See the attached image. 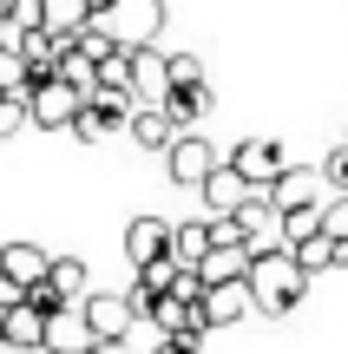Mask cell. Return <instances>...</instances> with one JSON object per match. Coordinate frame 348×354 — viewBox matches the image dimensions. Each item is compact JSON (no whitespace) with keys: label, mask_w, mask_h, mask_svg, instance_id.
I'll return each instance as SVG.
<instances>
[{"label":"cell","mask_w":348,"mask_h":354,"mask_svg":"<svg viewBox=\"0 0 348 354\" xmlns=\"http://www.w3.org/2000/svg\"><path fill=\"white\" fill-rule=\"evenodd\" d=\"M0 92H13V99L33 92V66H26L20 46H0Z\"/></svg>","instance_id":"cell-23"},{"label":"cell","mask_w":348,"mask_h":354,"mask_svg":"<svg viewBox=\"0 0 348 354\" xmlns=\"http://www.w3.org/2000/svg\"><path fill=\"white\" fill-rule=\"evenodd\" d=\"M46 354H53V348H46Z\"/></svg>","instance_id":"cell-36"},{"label":"cell","mask_w":348,"mask_h":354,"mask_svg":"<svg viewBox=\"0 0 348 354\" xmlns=\"http://www.w3.org/2000/svg\"><path fill=\"white\" fill-rule=\"evenodd\" d=\"M217 165H223V158H217V145H210V138H197V131H178V145L165 151V171H171V184H178V190H204Z\"/></svg>","instance_id":"cell-3"},{"label":"cell","mask_w":348,"mask_h":354,"mask_svg":"<svg viewBox=\"0 0 348 354\" xmlns=\"http://www.w3.org/2000/svg\"><path fill=\"white\" fill-rule=\"evenodd\" d=\"M171 230H178V223H165V216H131V223H125V256H131V269L171 256Z\"/></svg>","instance_id":"cell-14"},{"label":"cell","mask_w":348,"mask_h":354,"mask_svg":"<svg viewBox=\"0 0 348 354\" xmlns=\"http://www.w3.org/2000/svg\"><path fill=\"white\" fill-rule=\"evenodd\" d=\"M26 105H33V125H39V131H73V118H79V105H86V92L66 86V79L53 73V79H39V86L26 92Z\"/></svg>","instance_id":"cell-4"},{"label":"cell","mask_w":348,"mask_h":354,"mask_svg":"<svg viewBox=\"0 0 348 354\" xmlns=\"http://www.w3.org/2000/svg\"><path fill=\"white\" fill-rule=\"evenodd\" d=\"M322 230V203H302V210H283V243H302Z\"/></svg>","instance_id":"cell-26"},{"label":"cell","mask_w":348,"mask_h":354,"mask_svg":"<svg viewBox=\"0 0 348 354\" xmlns=\"http://www.w3.org/2000/svg\"><path fill=\"white\" fill-rule=\"evenodd\" d=\"M165 92H171V53L131 46V99H138V105H158Z\"/></svg>","instance_id":"cell-9"},{"label":"cell","mask_w":348,"mask_h":354,"mask_svg":"<svg viewBox=\"0 0 348 354\" xmlns=\"http://www.w3.org/2000/svg\"><path fill=\"white\" fill-rule=\"evenodd\" d=\"M46 348L53 354H92L99 348V335H92V322H86V308H59V315H46Z\"/></svg>","instance_id":"cell-13"},{"label":"cell","mask_w":348,"mask_h":354,"mask_svg":"<svg viewBox=\"0 0 348 354\" xmlns=\"http://www.w3.org/2000/svg\"><path fill=\"white\" fill-rule=\"evenodd\" d=\"M158 105H165V112H171V118H178V125H184V131H191V125H197V118H204V112H210V86H171V92H165V99H158Z\"/></svg>","instance_id":"cell-20"},{"label":"cell","mask_w":348,"mask_h":354,"mask_svg":"<svg viewBox=\"0 0 348 354\" xmlns=\"http://www.w3.org/2000/svg\"><path fill=\"white\" fill-rule=\"evenodd\" d=\"M309 269L296 263V250L289 243H270V250H257V263H250V295H257V315H289V308L309 295Z\"/></svg>","instance_id":"cell-1"},{"label":"cell","mask_w":348,"mask_h":354,"mask_svg":"<svg viewBox=\"0 0 348 354\" xmlns=\"http://www.w3.org/2000/svg\"><path fill=\"white\" fill-rule=\"evenodd\" d=\"M289 250H296V263L309 269V276H322V269H336V230H315V236L289 243Z\"/></svg>","instance_id":"cell-22"},{"label":"cell","mask_w":348,"mask_h":354,"mask_svg":"<svg viewBox=\"0 0 348 354\" xmlns=\"http://www.w3.org/2000/svg\"><path fill=\"white\" fill-rule=\"evenodd\" d=\"M270 197H276V210H302V203H329L336 190H329L322 165H289V171L270 184Z\"/></svg>","instance_id":"cell-8"},{"label":"cell","mask_w":348,"mask_h":354,"mask_svg":"<svg viewBox=\"0 0 348 354\" xmlns=\"http://www.w3.org/2000/svg\"><path fill=\"white\" fill-rule=\"evenodd\" d=\"M26 302H33L39 315H59V308H73V302H66L59 289H53V276H46V282H33V289H26Z\"/></svg>","instance_id":"cell-30"},{"label":"cell","mask_w":348,"mask_h":354,"mask_svg":"<svg viewBox=\"0 0 348 354\" xmlns=\"http://www.w3.org/2000/svg\"><path fill=\"white\" fill-rule=\"evenodd\" d=\"M204 315H210V328H237L244 315H257L250 276H244V282H210V289H204Z\"/></svg>","instance_id":"cell-11"},{"label":"cell","mask_w":348,"mask_h":354,"mask_svg":"<svg viewBox=\"0 0 348 354\" xmlns=\"http://www.w3.org/2000/svg\"><path fill=\"white\" fill-rule=\"evenodd\" d=\"M131 112H138V99H131V92H112V86H99L86 105H79V118H73V138H79V145H92V138H112V131H125V125H131Z\"/></svg>","instance_id":"cell-2"},{"label":"cell","mask_w":348,"mask_h":354,"mask_svg":"<svg viewBox=\"0 0 348 354\" xmlns=\"http://www.w3.org/2000/svg\"><path fill=\"white\" fill-rule=\"evenodd\" d=\"M7 342H26V348H46V315H39L33 302H20L7 315Z\"/></svg>","instance_id":"cell-24"},{"label":"cell","mask_w":348,"mask_h":354,"mask_svg":"<svg viewBox=\"0 0 348 354\" xmlns=\"http://www.w3.org/2000/svg\"><path fill=\"white\" fill-rule=\"evenodd\" d=\"M237 223H244V236L257 243V250L283 243V210H276V197H270V190H250V203L237 210Z\"/></svg>","instance_id":"cell-15"},{"label":"cell","mask_w":348,"mask_h":354,"mask_svg":"<svg viewBox=\"0 0 348 354\" xmlns=\"http://www.w3.org/2000/svg\"><path fill=\"white\" fill-rule=\"evenodd\" d=\"M26 125H33V105L13 99V92H0V138H20Z\"/></svg>","instance_id":"cell-27"},{"label":"cell","mask_w":348,"mask_h":354,"mask_svg":"<svg viewBox=\"0 0 348 354\" xmlns=\"http://www.w3.org/2000/svg\"><path fill=\"white\" fill-rule=\"evenodd\" d=\"M0 46H7V26H0Z\"/></svg>","instance_id":"cell-35"},{"label":"cell","mask_w":348,"mask_h":354,"mask_svg":"<svg viewBox=\"0 0 348 354\" xmlns=\"http://www.w3.org/2000/svg\"><path fill=\"white\" fill-rule=\"evenodd\" d=\"M46 7V33H59V39H79L92 26V0H39Z\"/></svg>","instance_id":"cell-19"},{"label":"cell","mask_w":348,"mask_h":354,"mask_svg":"<svg viewBox=\"0 0 348 354\" xmlns=\"http://www.w3.org/2000/svg\"><path fill=\"white\" fill-rule=\"evenodd\" d=\"M53 289H59L66 302H86L92 295V269L79 263V256H53Z\"/></svg>","instance_id":"cell-21"},{"label":"cell","mask_w":348,"mask_h":354,"mask_svg":"<svg viewBox=\"0 0 348 354\" xmlns=\"http://www.w3.org/2000/svg\"><path fill=\"white\" fill-rule=\"evenodd\" d=\"M210 243H250V236H244L237 216H210ZM250 250H257V243H250Z\"/></svg>","instance_id":"cell-31"},{"label":"cell","mask_w":348,"mask_h":354,"mask_svg":"<svg viewBox=\"0 0 348 354\" xmlns=\"http://www.w3.org/2000/svg\"><path fill=\"white\" fill-rule=\"evenodd\" d=\"M178 276H184V263H178V256L138 263V289H152V295H171V289H178Z\"/></svg>","instance_id":"cell-25"},{"label":"cell","mask_w":348,"mask_h":354,"mask_svg":"<svg viewBox=\"0 0 348 354\" xmlns=\"http://www.w3.org/2000/svg\"><path fill=\"white\" fill-rule=\"evenodd\" d=\"M178 131H184V125L165 112V105H138V112H131V125H125V138L138 145V151H158V158H165L171 145H178Z\"/></svg>","instance_id":"cell-12"},{"label":"cell","mask_w":348,"mask_h":354,"mask_svg":"<svg viewBox=\"0 0 348 354\" xmlns=\"http://www.w3.org/2000/svg\"><path fill=\"white\" fill-rule=\"evenodd\" d=\"M105 26L118 33V46H158L165 33V0H118L105 13Z\"/></svg>","instance_id":"cell-5"},{"label":"cell","mask_w":348,"mask_h":354,"mask_svg":"<svg viewBox=\"0 0 348 354\" xmlns=\"http://www.w3.org/2000/svg\"><path fill=\"white\" fill-rule=\"evenodd\" d=\"M322 177H329V190H336V197H348V138L322 158Z\"/></svg>","instance_id":"cell-28"},{"label":"cell","mask_w":348,"mask_h":354,"mask_svg":"<svg viewBox=\"0 0 348 354\" xmlns=\"http://www.w3.org/2000/svg\"><path fill=\"white\" fill-rule=\"evenodd\" d=\"M13 7H20V0H0V26H7V20H13Z\"/></svg>","instance_id":"cell-34"},{"label":"cell","mask_w":348,"mask_h":354,"mask_svg":"<svg viewBox=\"0 0 348 354\" xmlns=\"http://www.w3.org/2000/svg\"><path fill=\"white\" fill-rule=\"evenodd\" d=\"M336 269H348V236H336Z\"/></svg>","instance_id":"cell-33"},{"label":"cell","mask_w":348,"mask_h":354,"mask_svg":"<svg viewBox=\"0 0 348 354\" xmlns=\"http://www.w3.org/2000/svg\"><path fill=\"white\" fill-rule=\"evenodd\" d=\"M217 250V243H210V216H191V223H178L171 230V256H178V263H204V256Z\"/></svg>","instance_id":"cell-18"},{"label":"cell","mask_w":348,"mask_h":354,"mask_svg":"<svg viewBox=\"0 0 348 354\" xmlns=\"http://www.w3.org/2000/svg\"><path fill=\"white\" fill-rule=\"evenodd\" d=\"M92 354H138V348H131V335H125V342H99Z\"/></svg>","instance_id":"cell-32"},{"label":"cell","mask_w":348,"mask_h":354,"mask_svg":"<svg viewBox=\"0 0 348 354\" xmlns=\"http://www.w3.org/2000/svg\"><path fill=\"white\" fill-rule=\"evenodd\" d=\"M250 263H257V250H250V243H217V250L197 263V276H204V282H244Z\"/></svg>","instance_id":"cell-17"},{"label":"cell","mask_w":348,"mask_h":354,"mask_svg":"<svg viewBox=\"0 0 348 354\" xmlns=\"http://www.w3.org/2000/svg\"><path fill=\"white\" fill-rule=\"evenodd\" d=\"M171 86H204V59L197 53H171Z\"/></svg>","instance_id":"cell-29"},{"label":"cell","mask_w":348,"mask_h":354,"mask_svg":"<svg viewBox=\"0 0 348 354\" xmlns=\"http://www.w3.org/2000/svg\"><path fill=\"white\" fill-rule=\"evenodd\" d=\"M230 165L244 171V177H250L257 190H270L276 177L289 171V151H283V138H244V145L230 151Z\"/></svg>","instance_id":"cell-7"},{"label":"cell","mask_w":348,"mask_h":354,"mask_svg":"<svg viewBox=\"0 0 348 354\" xmlns=\"http://www.w3.org/2000/svg\"><path fill=\"white\" fill-rule=\"evenodd\" d=\"M0 276H13L20 289H33V282L53 276V256L39 250V243H0Z\"/></svg>","instance_id":"cell-16"},{"label":"cell","mask_w":348,"mask_h":354,"mask_svg":"<svg viewBox=\"0 0 348 354\" xmlns=\"http://www.w3.org/2000/svg\"><path fill=\"white\" fill-rule=\"evenodd\" d=\"M250 190H257V184H250V177L237 171L230 158H223V165L210 171V184L197 190V197H204V210H210V216H237V210H244V203H250Z\"/></svg>","instance_id":"cell-10"},{"label":"cell","mask_w":348,"mask_h":354,"mask_svg":"<svg viewBox=\"0 0 348 354\" xmlns=\"http://www.w3.org/2000/svg\"><path fill=\"white\" fill-rule=\"evenodd\" d=\"M86 322H92V335H99V342H125L131 328H138V308H131V289L125 295H112V289H92L86 302Z\"/></svg>","instance_id":"cell-6"}]
</instances>
